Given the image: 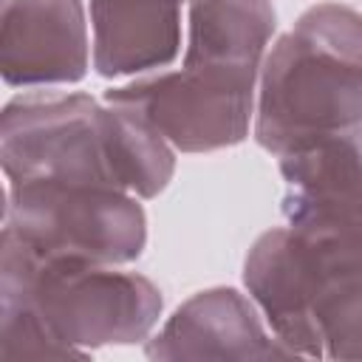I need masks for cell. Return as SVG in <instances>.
I'll return each instance as SVG.
<instances>
[{"instance_id": "obj_1", "label": "cell", "mask_w": 362, "mask_h": 362, "mask_svg": "<svg viewBox=\"0 0 362 362\" xmlns=\"http://www.w3.org/2000/svg\"><path fill=\"white\" fill-rule=\"evenodd\" d=\"M0 161L8 184H90L139 201L164 192L175 173V150L139 113L68 90L6 102Z\"/></svg>"}, {"instance_id": "obj_5", "label": "cell", "mask_w": 362, "mask_h": 362, "mask_svg": "<svg viewBox=\"0 0 362 362\" xmlns=\"http://www.w3.org/2000/svg\"><path fill=\"white\" fill-rule=\"evenodd\" d=\"M3 226L42 257L107 266L133 263L147 243L136 195L68 181H6Z\"/></svg>"}, {"instance_id": "obj_7", "label": "cell", "mask_w": 362, "mask_h": 362, "mask_svg": "<svg viewBox=\"0 0 362 362\" xmlns=\"http://www.w3.org/2000/svg\"><path fill=\"white\" fill-rule=\"evenodd\" d=\"M82 0H0V71L8 88H62L88 74Z\"/></svg>"}, {"instance_id": "obj_4", "label": "cell", "mask_w": 362, "mask_h": 362, "mask_svg": "<svg viewBox=\"0 0 362 362\" xmlns=\"http://www.w3.org/2000/svg\"><path fill=\"white\" fill-rule=\"evenodd\" d=\"M161 291L139 272L71 257H42L3 226L0 305L31 308L68 348L147 339L161 317Z\"/></svg>"}, {"instance_id": "obj_2", "label": "cell", "mask_w": 362, "mask_h": 362, "mask_svg": "<svg viewBox=\"0 0 362 362\" xmlns=\"http://www.w3.org/2000/svg\"><path fill=\"white\" fill-rule=\"evenodd\" d=\"M243 286L294 356L362 359V232L266 229L243 260Z\"/></svg>"}, {"instance_id": "obj_6", "label": "cell", "mask_w": 362, "mask_h": 362, "mask_svg": "<svg viewBox=\"0 0 362 362\" xmlns=\"http://www.w3.org/2000/svg\"><path fill=\"white\" fill-rule=\"evenodd\" d=\"M257 71L189 65L156 71L105 90V99L139 113L173 150L212 153L240 144L255 122Z\"/></svg>"}, {"instance_id": "obj_3", "label": "cell", "mask_w": 362, "mask_h": 362, "mask_svg": "<svg viewBox=\"0 0 362 362\" xmlns=\"http://www.w3.org/2000/svg\"><path fill=\"white\" fill-rule=\"evenodd\" d=\"M252 124L274 156L362 124V11L328 0L297 17L260 62Z\"/></svg>"}, {"instance_id": "obj_12", "label": "cell", "mask_w": 362, "mask_h": 362, "mask_svg": "<svg viewBox=\"0 0 362 362\" xmlns=\"http://www.w3.org/2000/svg\"><path fill=\"white\" fill-rule=\"evenodd\" d=\"M0 359H85V354L62 345L31 308L0 305Z\"/></svg>"}, {"instance_id": "obj_13", "label": "cell", "mask_w": 362, "mask_h": 362, "mask_svg": "<svg viewBox=\"0 0 362 362\" xmlns=\"http://www.w3.org/2000/svg\"><path fill=\"white\" fill-rule=\"evenodd\" d=\"M187 3H189V0H187Z\"/></svg>"}, {"instance_id": "obj_11", "label": "cell", "mask_w": 362, "mask_h": 362, "mask_svg": "<svg viewBox=\"0 0 362 362\" xmlns=\"http://www.w3.org/2000/svg\"><path fill=\"white\" fill-rule=\"evenodd\" d=\"M272 34V0H189L184 62L260 71Z\"/></svg>"}, {"instance_id": "obj_8", "label": "cell", "mask_w": 362, "mask_h": 362, "mask_svg": "<svg viewBox=\"0 0 362 362\" xmlns=\"http://www.w3.org/2000/svg\"><path fill=\"white\" fill-rule=\"evenodd\" d=\"M150 359H291L252 297L238 288L192 294L147 339Z\"/></svg>"}, {"instance_id": "obj_10", "label": "cell", "mask_w": 362, "mask_h": 362, "mask_svg": "<svg viewBox=\"0 0 362 362\" xmlns=\"http://www.w3.org/2000/svg\"><path fill=\"white\" fill-rule=\"evenodd\" d=\"M184 0H90V62L105 79L147 76L181 51Z\"/></svg>"}, {"instance_id": "obj_9", "label": "cell", "mask_w": 362, "mask_h": 362, "mask_svg": "<svg viewBox=\"0 0 362 362\" xmlns=\"http://www.w3.org/2000/svg\"><path fill=\"white\" fill-rule=\"evenodd\" d=\"M280 158L283 221L362 232V124L328 133Z\"/></svg>"}]
</instances>
